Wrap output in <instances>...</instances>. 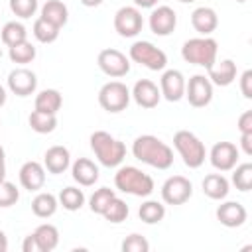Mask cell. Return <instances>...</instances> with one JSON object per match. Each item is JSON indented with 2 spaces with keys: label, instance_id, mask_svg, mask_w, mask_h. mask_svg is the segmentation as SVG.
<instances>
[{
  "label": "cell",
  "instance_id": "obj_1",
  "mask_svg": "<svg viewBox=\"0 0 252 252\" xmlns=\"http://www.w3.org/2000/svg\"><path fill=\"white\" fill-rule=\"evenodd\" d=\"M132 154L136 159L156 169H169L173 163V150L165 142H161L158 136H152V134L138 136L132 144Z\"/></svg>",
  "mask_w": 252,
  "mask_h": 252
},
{
  "label": "cell",
  "instance_id": "obj_2",
  "mask_svg": "<svg viewBox=\"0 0 252 252\" xmlns=\"http://www.w3.org/2000/svg\"><path fill=\"white\" fill-rule=\"evenodd\" d=\"M91 150L94 152L96 159L104 167H116L126 158V146L118 138L110 136L104 130H96L91 134Z\"/></svg>",
  "mask_w": 252,
  "mask_h": 252
},
{
  "label": "cell",
  "instance_id": "obj_3",
  "mask_svg": "<svg viewBox=\"0 0 252 252\" xmlns=\"http://www.w3.org/2000/svg\"><path fill=\"white\" fill-rule=\"evenodd\" d=\"M217 53H219V43L209 35L191 37L181 47V57L187 63H193L205 69H211L217 63Z\"/></svg>",
  "mask_w": 252,
  "mask_h": 252
},
{
  "label": "cell",
  "instance_id": "obj_4",
  "mask_svg": "<svg viewBox=\"0 0 252 252\" xmlns=\"http://www.w3.org/2000/svg\"><path fill=\"white\" fill-rule=\"evenodd\" d=\"M114 185L118 191L134 195V197H148L154 191V179L134 165H124L114 173Z\"/></svg>",
  "mask_w": 252,
  "mask_h": 252
},
{
  "label": "cell",
  "instance_id": "obj_5",
  "mask_svg": "<svg viewBox=\"0 0 252 252\" xmlns=\"http://www.w3.org/2000/svg\"><path fill=\"white\" fill-rule=\"evenodd\" d=\"M173 146L175 150L179 152L183 163L191 169H197L205 163V158H207V150H205V144L189 130H177L175 136H173Z\"/></svg>",
  "mask_w": 252,
  "mask_h": 252
},
{
  "label": "cell",
  "instance_id": "obj_6",
  "mask_svg": "<svg viewBox=\"0 0 252 252\" xmlns=\"http://www.w3.org/2000/svg\"><path fill=\"white\" fill-rule=\"evenodd\" d=\"M98 104L106 112H122L130 104V89L120 81H108L98 91Z\"/></svg>",
  "mask_w": 252,
  "mask_h": 252
},
{
  "label": "cell",
  "instance_id": "obj_7",
  "mask_svg": "<svg viewBox=\"0 0 252 252\" xmlns=\"http://www.w3.org/2000/svg\"><path fill=\"white\" fill-rule=\"evenodd\" d=\"M130 59L134 63H140L148 67L150 71H161L167 65V55L159 47H156L152 41H136L130 47Z\"/></svg>",
  "mask_w": 252,
  "mask_h": 252
},
{
  "label": "cell",
  "instance_id": "obj_8",
  "mask_svg": "<svg viewBox=\"0 0 252 252\" xmlns=\"http://www.w3.org/2000/svg\"><path fill=\"white\" fill-rule=\"evenodd\" d=\"M191 195H193V185L183 175H171L161 185V199L167 205H183L191 199Z\"/></svg>",
  "mask_w": 252,
  "mask_h": 252
},
{
  "label": "cell",
  "instance_id": "obj_9",
  "mask_svg": "<svg viewBox=\"0 0 252 252\" xmlns=\"http://www.w3.org/2000/svg\"><path fill=\"white\" fill-rule=\"evenodd\" d=\"M96 63H98V69H100L104 75L114 77V79H120V77L128 75V71H130V61H128V57H126L122 51L114 49V47L102 49V51L98 53V57H96Z\"/></svg>",
  "mask_w": 252,
  "mask_h": 252
},
{
  "label": "cell",
  "instance_id": "obj_10",
  "mask_svg": "<svg viewBox=\"0 0 252 252\" xmlns=\"http://www.w3.org/2000/svg\"><path fill=\"white\" fill-rule=\"evenodd\" d=\"M144 28V18L142 12L136 6H122L114 14V30L122 37H134L142 32Z\"/></svg>",
  "mask_w": 252,
  "mask_h": 252
},
{
  "label": "cell",
  "instance_id": "obj_11",
  "mask_svg": "<svg viewBox=\"0 0 252 252\" xmlns=\"http://www.w3.org/2000/svg\"><path fill=\"white\" fill-rule=\"evenodd\" d=\"M185 96L191 106L203 108L213 100V83L205 75H193L189 83H185Z\"/></svg>",
  "mask_w": 252,
  "mask_h": 252
},
{
  "label": "cell",
  "instance_id": "obj_12",
  "mask_svg": "<svg viewBox=\"0 0 252 252\" xmlns=\"http://www.w3.org/2000/svg\"><path fill=\"white\" fill-rule=\"evenodd\" d=\"M238 148L232 144V142H217L213 148H211V163L215 169L219 171H230L234 169V165L238 163Z\"/></svg>",
  "mask_w": 252,
  "mask_h": 252
},
{
  "label": "cell",
  "instance_id": "obj_13",
  "mask_svg": "<svg viewBox=\"0 0 252 252\" xmlns=\"http://www.w3.org/2000/svg\"><path fill=\"white\" fill-rule=\"evenodd\" d=\"M159 93L169 102L181 100L185 96V77H183V73L177 71V69L163 71V75L159 79Z\"/></svg>",
  "mask_w": 252,
  "mask_h": 252
},
{
  "label": "cell",
  "instance_id": "obj_14",
  "mask_svg": "<svg viewBox=\"0 0 252 252\" xmlns=\"http://www.w3.org/2000/svg\"><path fill=\"white\" fill-rule=\"evenodd\" d=\"M8 89L16 96H30L37 89V77L33 71H30L26 67H18V69L10 71V75H8Z\"/></svg>",
  "mask_w": 252,
  "mask_h": 252
},
{
  "label": "cell",
  "instance_id": "obj_15",
  "mask_svg": "<svg viewBox=\"0 0 252 252\" xmlns=\"http://www.w3.org/2000/svg\"><path fill=\"white\" fill-rule=\"evenodd\" d=\"M177 26V14L169 6H158L150 14V30L156 35H169Z\"/></svg>",
  "mask_w": 252,
  "mask_h": 252
},
{
  "label": "cell",
  "instance_id": "obj_16",
  "mask_svg": "<svg viewBox=\"0 0 252 252\" xmlns=\"http://www.w3.org/2000/svg\"><path fill=\"white\" fill-rule=\"evenodd\" d=\"M130 96H132V98L136 100V104L142 106V108H156L158 102H159V98H161V93H159V89H158V85H156L154 81H150V79H140V81H136V85H134Z\"/></svg>",
  "mask_w": 252,
  "mask_h": 252
},
{
  "label": "cell",
  "instance_id": "obj_17",
  "mask_svg": "<svg viewBox=\"0 0 252 252\" xmlns=\"http://www.w3.org/2000/svg\"><path fill=\"white\" fill-rule=\"evenodd\" d=\"M217 219L220 224L228 226V228H236V226H242L248 219V213H246V207L238 201H226V203H220L217 207Z\"/></svg>",
  "mask_w": 252,
  "mask_h": 252
},
{
  "label": "cell",
  "instance_id": "obj_18",
  "mask_svg": "<svg viewBox=\"0 0 252 252\" xmlns=\"http://www.w3.org/2000/svg\"><path fill=\"white\" fill-rule=\"evenodd\" d=\"M20 183L28 191H39L45 185V167L39 161H26L20 167Z\"/></svg>",
  "mask_w": 252,
  "mask_h": 252
},
{
  "label": "cell",
  "instance_id": "obj_19",
  "mask_svg": "<svg viewBox=\"0 0 252 252\" xmlns=\"http://www.w3.org/2000/svg\"><path fill=\"white\" fill-rule=\"evenodd\" d=\"M191 26L201 35H211L219 26V16L209 6H199L191 12Z\"/></svg>",
  "mask_w": 252,
  "mask_h": 252
},
{
  "label": "cell",
  "instance_id": "obj_20",
  "mask_svg": "<svg viewBox=\"0 0 252 252\" xmlns=\"http://www.w3.org/2000/svg\"><path fill=\"white\" fill-rule=\"evenodd\" d=\"M69 165H71V154L63 146H51L43 156V167L53 175L63 173Z\"/></svg>",
  "mask_w": 252,
  "mask_h": 252
},
{
  "label": "cell",
  "instance_id": "obj_21",
  "mask_svg": "<svg viewBox=\"0 0 252 252\" xmlns=\"http://www.w3.org/2000/svg\"><path fill=\"white\" fill-rule=\"evenodd\" d=\"M71 173H73V179L83 185V187H91L96 183L98 179V167L94 165V161H91L89 158H79L75 159V163L71 165Z\"/></svg>",
  "mask_w": 252,
  "mask_h": 252
},
{
  "label": "cell",
  "instance_id": "obj_22",
  "mask_svg": "<svg viewBox=\"0 0 252 252\" xmlns=\"http://www.w3.org/2000/svg\"><path fill=\"white\" fill-rule=\"evenodd\" d=\"M209 71V81L217 87H228L236 79V63L232 59H222L220 63L213 65Z\"/></svg>",
  "mask_w": 252,
  "mask_h": 252
},
{
  "label": "cell",
  "instance_id": "obj_23",
  "mask_svg": "<svg viewBox=\"0 0 252 252\" xmlns=\"http://www.w3.org/2000/svg\"><path fill=\"white\" fill-rule=\"evenodd\" d=\"M228 181L222 173H209L203 179V193L213 201H222L228 195Z\"/></svg>",
  "mask_w": 252,
  "mask_h": 252
},
{
  "label": "cell",
  "instance_id": "obj_24",
  "mask_svg": "<svg viewBox=\"0 0 252 252\" xmlns=\"http://www.w3.org/2000/svg\"><path fill=\"white\" fill-rule=\"evenodd\" d=\"M41 18L61 30L69 20V10L61 0H47L41 6Z\"/></svg>",
  "mask_w": 252,
  "mask_h": 252
},
{
  "label": "cell",
  "instance_id": "obj_25",
  "mask_svg": "<svg viewBox=\"0 0 252 252\" xmlns=\"http://www.w3.org/2000/svg\"><path fill=\"white\" fill-rule=\"evenodd\" d=\"M61 104H63V96L57 89H45V91L37 93V96H35V110H39V112L57 114Z\"/></svg>",
  "mask_w": 252,
  "mask_h": 252
},
{
  "label": "cell",
  "instance_id": "obj_26",
  "mask_svg": "<svg viewBox=\"0 0 252 252\" xmlns=\"http://www.w3.org/2000/svg\"><path fill=\"white\" fill-rule=\"evenodd\" d=\"M57 207H59L57 197H55L53 193H45V191L37 193V195L33 197V201H32V211H33V215L39 217V219H49V217H53L55 211H57Z\"/></svg>",
  "mask_w": 252,
  "mask_h": 252
},
{
  "label": "cell",
  "instance_id": "obj_27",
  "mask_svg": "<svg viewBox=\"0 0 252 252\" xmlns=\"http://www.w3.org/2000/svg\"><path fill=\"white\" fill-rule=\"evenodd\" d=\"M33 236L37 238V244L41 248V252H51L57 248L59 244V230L55 224H49V222H43L39 224L35 230H33Z\"/></svg>",
  "mask_w": 252,
  "mask_h": 252
},
{
  "label": "cell",
  "instance_id": "obj_28",
  "mask_svg": "<svg viewBox=\"0 0 252 252\" xmlns=\"http://www.w3.org/2000/svg\"><path fill=\"white\" fill-rule=\"evenodd\" d=\"M0 35H2V43L8 45V47H12V45L22 43V41L28 39V30H26V26L20 24V22H8V24H4V28L0 30Z\"/></svg>",
  "mask_w": 252,
  "mask_h": 252
},
{
  "label": "cell",
  "instance_id": "obj_29",
  "mask_svg": "<svg viewBox=\"0 0 252 252\" xmlns=\"http://www.w3.org/2000/svg\"><path fill=\"white\" fill-rule=\"evenodd\" d=\"M30 126L33 132L37 134H49L57 128V116L55 114H47V112H39V110H33L28 118Z\"/></svg>",
  "mask_w": 252,
  "mask_h": 252
},
{
  "label": "cell",
  "instance_id": "obj_30",
  "mask_svg": "<svg viewBox=\"0 0 252 252\" xmlns=\"http://www.w3.org/2000/svg\"><path fill=\"white\" fill-rule=\"evenodd\" d=\"M57 201L67 211H79L85 205V193L79 187H65V189H61Z\"/></svg>",
  "mask_w": 252,
  "mask_h": 252
},
{
  "label": "cell",
  "instance_id": "obj_31",
  "mask_svg": "<svg viewBox=\"0 0 252 252\" xmlns=\"http://www.w3.org/2000/svg\"><path fill=\"white\" fill-rule=\"evenodd\" d=\"M138 217L146 222V224H156L159 220H163L165 217V207L158 201H144L138 209Z\"/></svg>",
  "mask_w": 252,
  "mask_h": 252
},
{
  "label": "cell",
  "instance_id": "obj_32",
  "mask_svg": "<svg viewBox=\"0 0 252 252\" xmlns=\"http://www.w3.org/2000/svg\"><path fill=\"white\" fill-rule=\"evenodd\" d=\"M33 35H35V39L37 41H41V43H53L57 37H59V28L57 26H53V24H49L47 20H43L41 16L33 22Z\"/></svg>",
  "mask_w": 252,
  "mask_h": 252
},
{
  "label": "cell",
  "instance_id": "obj_33",
  "mask_svg": "<svg viewBox=\"0 0 252 252\" xmlns=\"http://www.w3.org/2000/svg\"><path fill=\"white\" fill-rule=\"evenodd\" d=\"M8 55L14 63L18 65H26V63H32L35 59V47L26 39L22 43H16L12 47H8Z\"/></svg>",
  "mask_w": 252,
  "mask_h": 252
},
{
  "label": "cell",
  "instance_id": "obj_34",
  "mask_svg": "<svg viewBox=\"0 0 252 252\" xmlns=\"http://www.w3.org/2000/svg\"><path fill=\"white\" fill-rule=\"evenodd\" d=\"M128 205H126V201H122L120 197H112V201L108 203V207L104 209V213H102V217L108 220V222H114V224H118V222H122V220H126V217H128Z\"/></svg>",
  "mask_w": 252,
  "mask_h": 252
},
{
  "label": "cell",
  "instance_id": "obj_35",
  "mask_svg": "<svg viewBox=\"0 0 252 252\" xmlns=\"http://www.w3.org/2000/svg\"><path fill=\"white\" fill-rule=\"evenodd\" d=\"M114 195H116V193H114V189H108V187H100V189H96V191L93 193L91 201H89L91 211H93V213H96V215H102V213H104V209L108 207V203L112 201V197H114Z\"/></svg>",
  "mask_w": 252,
  "mask_h": 252
},
{
  "label": "cell",
  "instance_id": "obj_36",
  "mask_svg": "<svg viewBox=\"0 0 252 252\" xmlns=\"http://www.w3.org/2000/svg\"><path fill=\"white\" fill-rule=\"evenodd\" d=\"M234 173H232V183L238 191H250L252 187V163H240L234 165Z\"/></svg>",
  "mask_w": 252,
  "mask_h": 252
},
{
  "label": "cell",
  "instance_id": "obj_37",
  "mask_svg": "<svg viewBox=\"0 0 252 252\" xmlns=\"http://www.w3.org/2000/svg\"><path fill=\"white\" fill-rule=\"evenodd\" d=\"M10 10L18 18L28 20L37 12V0H10Z\"/></svg>",
  "mask_w": 252,
  "mask_h": 252
},
{
  "label": "cell",
  "instance_id": "obj_38",
  "mask_svg": "<svg viewBox=\"0 0 252 252\" xmlns=\"http://www.w3.org/2000/svg\"><path fill=\"white\" fill-rule=\"evenodd\" d=\"M18 199H20L18 187H16L14 183H10V181L4 179V181L0 183V207H2V209L12 207V205L18 203Z\"/></svg>",
  "mask_w": 252,
  "mask_h": 252
},
{
  "label": "cell",
  "instance_id": "obj_39",
  "mask_svg": "<svg viewBox=\"0 0 252 252\" xmlns=\"http://www.w3.org/2000/svg\"><path fill=\"white\" fill-rule=\"evenodd\" d=\"M148 250H150V242L136 232L126 236L122 242V252H148Z\"/></svg>",
  "mask_w": 252,
  "mask_h": 252
},
{
  "label": "cell",
  "instance_id": "obj_40",
  "mask_svg": "<svg viewBox=\"0 0 252 252\" xmlns=\"http://www.w3.org/2000/svg\"><path fill=\"white\" fill-rule=\"evenodd\" d=\"M240 91L246 98H252V71L250 69H246L240 75Z\"/></svg>",
  "mask_w": 252,
  "mask_h": 252
},
{
  "label": "cell",
  "instance_id": "obj_41",
  "mask_svg": "<svg viewBox=\"0 0 252 252\" xmlns=\"http://www.w3.org/2000/svg\"><path fill=\"white\" fill-rule=\"evenodd\" d=\"M238 130H240V134L252 132V110H246L238 116Z\"/></svg>",
  "mask_w": 252,
  "mask_h": 252
},
{
  "label": "cell",
  "instance_id": "obj_42",
  "mask_svg": "<svg viewBox=\"0 0 252 252\" xmlns=\"http://www.w3.org/2000/svg\"><path fill=\"white\" fill-rule=\"evenodd\" d=\"M22 250H24V252H41V248H39L37 238L33 236V232L28 234V236L24 238V242H22Z\"/></svg>",
  "mask_w": 252,
  "mask_h": 252
},
{
  "label": "cell",
  "instance_id": "obj_43",
  "mask_svg": "<svg viewBox=\"0 0 252 252\" xmlns=\"http://www.w3.org/2000/svg\"><path fill=\"white\" fill-rule=\"evenodd\" d=\"M240 146H242V152L246 156H252V132L240 134Z\"/></svg>",
  "mask_w": 252,
  "mask_h": 252
},
{
  "label": "cell",
  "instance_id": "obj_44",
  "mask_svg": "<svg viewBox=\"0 0 252 252\" xmlns=\"http://www.w3.org/2000/svg\"><path fill=\"white\" fill-rule=\"evenodd\" d=\"M159 0H134L136 8H154Z\"/></svg>",
  "mask_w": 252,
  "mask_h": 252
},
{
  "label": "cell",
  "instance_id": "obj_45",
  "mask_svg": "<svg viewBox=\"0 0 252 252\" xmlns=\"http://www.w3.org/2000/svg\"><path fill=\"white\" fill-rule=\"evenodd\" d=\"M8 250V238L4 234V230H0V252H6Z\"/></svg>",
  "mask_w": 252,
  "mask_h": 252
},
{
  "label": "cell",
  "instance_id": "obj_46",
  "mask_svg": "<svg viewBox=\"0 0 252 252\" xmlns=\"http://www.w3.org/2000/svg\"><path fill=\"white\" fill-rule=\"evenodd\" d=\"M81 4L87 6V8H94V6H100L102 0H81Z\"/></svg>",
  "mask_w": 252,
  "mask_h": 252
},
{
  "label": "cell",
  "instance_id": "obj_47",
  "mask_svg": "<svg viewBox=\"0 0 252 252\" xmlns=\"http://www.w3.org/2000/svg\"><path fill=\"white\" fill-rule=\"evenodd\" d=\"M4 102H6V89L0 85V106H4Z\"/></svg>",
  "mask_w": 252,
  "mask_h": 252
},
{
  "label": "cell",
  "instance_id": "obj_48",
  "mask_svg": "<svg viewBox=\"0 0 252 252\" xmlns=\"http://www.w3.org/2000/svg\"><path fill=\"white\" fill-rule=\"evenodd\" d=\"M6 179V165H0V183Z\"/></svg>",
  "mask_w": 252,
  "mask_h": 252
},
{
  "label": "cell",
  "instance_id": "obj_49",
  "mask_svg": "<svg viewBox=\"0 0 252 252\" xmlns=\"http://www.w3.org/2000/svg\"><path fill=\"white\" fill-rule=\"evenodd\" d=\"M4 159H6V152H4V148L0 146V165H4Z\"/></svg>",
  "mask_w": 252,
  "mask_h": 252
},
{
  "label": "cell",
  "instance_id": "obj_50",
  "mask_svg": "<svg viewBox=\"0 0 252 252\" xmlns=\"http://www.w3.org/2000/svg\"><path fill=\"white\" fill-rule=\"evenodd\" d=\"M179 2H183V4H187V2H195V0H179Z\"/></svg>",
  "mask_w": 252,
  "mask_h": 252
},
{
  "label": "cell",
  "instance_id": "obj_51",
  "mask_svg": "<svg viewBox=\"0 0 252 252\" xmlns=\"http://www.w3.org/2000/svg\"><path fill=\"white\" fill-rule=\"evenodd\" d=\"M236 2H246V0H236Z\"/></svg>",
  "mask_w": 252,
  "mask_h": 252
},
{
  "label": "cell",
  "instance_id": "obj_52",
  "mask_svg": "<svg viewBox=\"0 0 252 252\" xmlns=\"http://www.w3.org/2000/svg\"><path fill=\"white\" fill-rule=\"evenodd\" d=\"M0 57H2V49H0Z\"/></svg>",
  "mask_w": 252,
  "mask_h": 252
}]
</instances>
